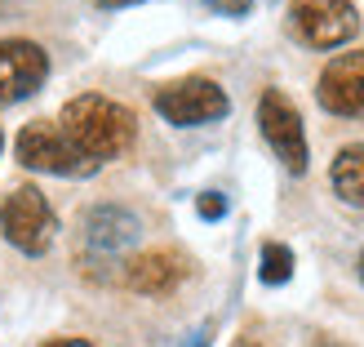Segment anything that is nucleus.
Wrapping results in <instances>:
<instances>
[{
  "instance_id": "nucleus-15",
  "label": "nucleus",
  "mask_w": 364,
  "mask_h": 347,
  "mask_svg": "<svg viewBox=\"0 0 364 347\" xmlns=\"http://www.w3.org/2000/svg\"><path fill=\"white\" fill-rule=\"evenodd\" d=\"M45 347H94V343H85V338H53V343H45Z\"/></svg>"
},
{
  "instance_id": "nucleus-2",
  "label": "nucleus",
  "mask_w": 364,
  "mask_h": 347,
  "mask_svg": "<svg viewBox=\"0 0 364 347\" xmlns=\"http://www.w3.org/2000/svg\"><path fill=\"white\" fill-rule=\"evenodd\" d=\"M0 232H5V241L23 254H45L53 245V236H58V214L49 209V200L41 187H14L5 200H0Z\"/></svg>"
},
{
  "instance_id": "nucleus-14",
  "label": "nucleus",
  "mask_w": 364,
  "mask_h": 347,
  "mask_svg": "<svg viewBox=\"0 0 364 347\" xmlns=\"http://www.w3.org/2000/svg\"><path fill=\"white\" fill-rule=\"evenodd\" d=\"M205 5H213L218 14H249L253 0H205Z\"/></svg>"
},
{
  "instance_id": "nucleus-9",
  "label": "nucleus",
  "mask_w": 364,
  "mask_h": 347,
  "mask_svg": "<svg viewBox=\"0 0 364 347\" xmlns=\"http://www.w3.org/2000/svg\"><path fill=\"white\" fill-rule=\"evenodd\" d=\"M316 98H320L324 112H333V116L364 120V49L338 53V58L320 71Z\"/></svg>"
},
{
  "instance_id": "nucleus-13",
  "label": "nucleus",
  "mask_w": 364,
  "mask_h": 347,
  "mask_svg": "<svg viewBox=\"0 0 364 347\" xmlns=\"http://www.w3.org/2000/svg\"><path fill=\"white\" fill-rule=\"evenodd\" d=\"M196 214L205 218V223H218V218L227 214V196L223 192H200L196 196Z\"/></svg>"
},
{
  "instance_id": "nucleus-18",
  "label": "nucleus",
  "mask_w": 364,
  "mask_h": 347,
  "mask_svg": "<svg viewBox=\"0 0 364 347\" xmlns=\"http://www.w3.org/2000/svg\"><path fill=\"white\" fill-rule=\"evenodd\" d=\"M231 347H258V343H253V338H235Z\"/></svg>"
},
{
  "instance_id": "nucleus-10",
  "label": "nucleus",
  "mask_w": 364,
  "mask_h": 347,
  "mask_svg": "<svg viewBox=\"0 0 364 347\" xmlns=\"http://www.w3.org/2000/svg\"><path fill=\"white\" fill-rule=\"evenodd\" d=\"M187 259L173 249H147V254H138V259L124 263L120 271V281L134 289V294H169V289H178L182 281H187Z\"/></svg>"
},
{
  "instance_id": "nucleus-7",
  "label": "nucleus",
  "mask_w": 364,
  "mask_h": 347,
  "mask_svg": "<svg viewBox=\"0 0 364 347\" xmlns=\"http://www.w3.org/2000/svg\"><path fill=\"white\" fill-rule=\"evenodd\" d=\"M49 76V53L36 41H0V107L31 98Z\"/></svg>"
},
{
  "instance_id": "nucleus-6",
  "label": "nucleus",
  "mask_w": 364,
  "mask_h": 347,
  "mask_svg": "<svg viewBox=\"0 0 364 347\" xmlns=\"http://www.w3.org/2000/svg\"><path fill=\"white\" fill-rule=\"evenodd\" d=\"M258 130H262L267 147L276 152V160L289 174H306L311 152H306V130H302V116H298V107L289 103V94H280V89H262Z\"/></svg>"
},
{
  "instance_id": "nucleus-4",
  "label": "nucleus",
  "mask_w": 364,
  "mask_h": 347,
  "mask_svg": "<svg viewBox=\"0 0 364 347\" xmlns=\"http://www.w3.org/2000/svg\"><path fill=\"white\" fill-rule=\"evenodd\" d=\"M156 112L165 116L178 130H191V125H209V120H223L231 112V98L227 89L209 81V76H187V81H173V85H160L156 94Z\"/></svg>"
},
{
  "instance_id": "nucleus-1",
  "label": "nucleus",
  "mask_w": 364,
  "mask_h": 347,
  "mask_svg": "<svg viewBox=\"0 0 364 347\" xmlns=\"http://www.w3.org/2000/svg\"><path fill=\"white\" fill-rule=\"evenodd\" d=\"M58 130L67 134V143L76 147L85 160L94 165H107L134 147L138 138V116L129 112L124 103L107 98V94H80L63 107L58 116Z\"/></svg>"
},
{
  "instance_id": "nucleus-3",
  "label": "nucleus",
  "mask_w": 364,
  "mask_h": 347,
  "mask_svg": "<svg viewBox=\"0 0 364 347\" xmlns=\"http://www.w3.org/2000/svg\"><path fill=\"white\" fill-rule=\"evenodd\" d=\"M14 147H18V165L31 170V174H53V178H89V174H98V165L71 147L67 134L53 120L23 125V134H18Z\"/></svg>"
},
{
  "instance_id": "nucleus-5",
  "label": "nucleus",
  "mask_w": 364,
  "mask_h": 347,
  "mask_svg": "<svg viewBox=\"0 0 364 347\" xmlns=\"http://www.w3.org/2000/svg\"><path fill=\"white\" fill-rule=\"evenodd\" d=\"M289 31L311 49H342L355 41L360 14L351 0H294L289 5Z\"/></svg>"
},
{
  "instance_id": "nucleus-20",
  "label": "nucleus",
  "mask_w": 364,
  "mask_h": 347,
  "mask_svg": "<svg viewBox=\"0 0 364 347\" xmlns=\"http://www.w3.org/2000/svg\"><path fill=\"white\" fill-rule=\"evenodd\" d=\"M0 147H5V134H0Z\"/></svg>"
},
{
  "instance_id": "nucleus-12",
  "label": "nucleus",
  "mask_w": 364,
  "mask_h": 347,
  "mask_svg": "<svg viewBox=\"0 0 364 347\" xmlns=\"http://www.w3.org/2000/svg\"><path fill=\"white\" fill-rule=\"evenodd\" d=\"M289 276H294V249L280 245V241H267L262 259H258V281L262 285H284Z\"/></svg>"
},
{
  "instance_id": "nucleus-11",
  "label": "nucleus",
  "mask_w": 364,
  "mask_h": 347,
  "mask_svg": "<svg viewBox=\"0 0 364 347\" xmlns=\"http://www.w3.org/2000/svg\"><path fill=\"white\" fill-rule=\"evenodd\" d=\"M329 182L338 200H347V205H364V143H351V147H342L329 165Z\"/></svg>"
},
{
  "instance_id": "nucleus-19",
  "label": "nucleus",
  "mask_w": 364,
  "mask_h": 347,
  "mask_svg": "<svg viewBox=\"0 0 364 347\" xmlns=\"http://www.w3.org/2000/svg\"><path fill=\"white\" fill-rule=\"evenodd\" d=\"M360 285H364V249H360Z\"/></svg>"
},
{
  "instance_id": "nucleus-8",
  "label": "nucleus",
  "mask_w": 364,
  "mask_h": 347,
  "mask_svg": "<svg viewBox=\"0 0 364 347\" xmlns=\"http://www.w3.org/2000/svg\"><path fill=\"white\" fill-rule=\"evenodd\" d=\"M142 236V223L134 209L124 205H94L80 214V241L89 254H102V259H120L124 249H134Z\"/></svg>"
},
{
  "instance_id": "nucleus-16",
  "label": "nucleus",
  "mask_w": 364,
  "mask_h": 347,
  "mask_svg": "<svg viewBox=\"0 0 364 347\" xmlns=\"http://www.w3.org/2000/svg\"><path fill=\"white\" fill-rule=\"evenodd\" d=\"M102 9H124V5H138V0H98Z\"/></svg>"
},
{
  "instance_id": "nucleus-17",
  "label": "nucleus",
  "mask_w": 364,
  "mask_h": 347,
  "mask_svg": "<svg viewBox=\"0 0 364 347\" xmlns=\"http://www.w3.org/2000/svg\"><path fill=\"white\" fill-rule=\"evenodd\" d=\"M187 347H209V330H200V334H191V343Z\"/></svg>"
}]
</instances>
